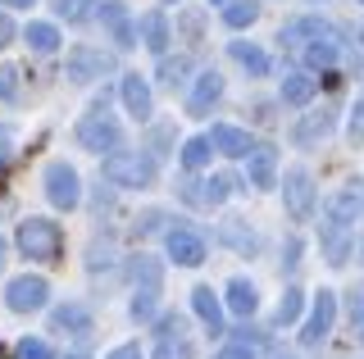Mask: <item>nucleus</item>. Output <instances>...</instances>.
Instances as JSON below:
<instances>
[{
    "label": "nucleus",
    "mask_w": 364,
    "mask_h": 359,
    "mask_svg": "<svg viewBox=\"0 0 364 359\" xmlns=\"http://www.w3.org/2000/svg\"><path fill=\"white\" fill-rule=\"evenodd\" d=\"M77 141L87 145V150H105V155H114L119 150V141H123V132H119V123H114V114L105 105H91L82 118H77Z\"/></svg>",
    "instance_id": "1"
},
{
    "label": "nucleus",
    "mask_w": 364,
    "mask_h": 359,
    "mask_svg": "<svg viewBox=\"0 0 364 359\" xmlns=\"http://www.w3.org/2000/svg\"><path fill=\"white\" fill-rule=\"evenodd\" d=\"M60 223H50V219H28L18 228V250L28 255V260H41V264H55L60 260Z\"/></svg>",
    "instance_id": "2"
},
{
    "label": "nucleus",
    "mask_w": 364,
    "mask_h": 359,
    "mask_svg": "<svg viewBox=\"0 0 364 359\" xmlns=\"http://www.w3.org/2000/svg\"><path fill=\"white\" fill-rule=\"evenodd\" d=\"M105 177L114 187H151L155 182V164L136 150H114L105 155Z\"/></svg>",
    "instance_id": "3"
},
{
    "label": "nucleus",
    "mask_w": 364,
    "mask_h": 359,
    "mask_svg": "<svg viewBox=\"0 0 364 359\" xmlns=\"http://www.w3.org/2000/svg\"><path fill=\"white\" fill-rule=\"evenodd\" d=\"M46 196H50L55 209H73L82 192H77V168L64 164V160H50L46 164Z\"/></svg>",
    "instance_id": "4"
},
{
    "label": "nucleus",
    "mask_w": 364,
    "mask_h": 359,
    "mask_svg": "<svg viewBox=\"0 0 364 359\" xmlns=\"http://www.w3.org/2000/svg\"><path fill=\"white\" fill-rule=\"evenodd\" d=\"M46 296H50V287H46V277H14V282L5 287V305L14 314H32L46 305Z\"/></svg>",
    "instance_id": "5"
},
{
    "label": "nucleus",
    "mask_w": 364,
    "mask_h": 359,
    "mask_svg": "<svg viewBox=\"0 0 364 359\" xmlns=\"http://www.w3.org/2000/svg\"><path fill=\"white\" fill-rule=\"evenodd\" d=\"M333 319H337V296H333V291H318V296H314V309H310V323H305V332H301V341L305 346H318L328 332H333Z\"/></svg>",
    "instance_id": "6"
},
{
    "label": "nucleus",
    "mask_w": 364,
    "mask_h": 359,
    "mask_svg": "<svg viewBox=\"0 0 364 359\" xmlns=\"http://www.w3.org/2000/svg\"><path fill=\"white\" fill-rule=\"evenodd\" d=\"M164 250H168V260L182 264V268H196L205 264V241L196 237V232H187V228H173L164 237Z\"/></svg>",
    "instance_id": "7"
},
{
    "label": "nucleus",
    "mask_w": 364,
    "mask_h": 359,
    "mask_svg": "<svg viewBox=\"0 0 364 359\" xmlns=\"http://www.w3.org/2000/svg\"><path fill=\"white\" fill-rule=\"evenodd\" d=\"M109 69H114V60L100 55V50H91V46H73V50H68V77H73V82H91V77H100Z\"/></svg>",
    "instance_id": "8"
},
{
    "label": "nucleus",
    "mask_w": 364,
    "mask_h": 359,
    "mask_svg": "<svg viewBox=\"0 0 364 359\" xmlns=\"http://www.w3.org/2000/svg\"><path fill=\"white\" fill-rule=\"evenodd\" d=\"M282 196H287V209L291 219H310L314 214V187H310V173H287V182H282Z\"/></svg>",
    "instance_id": "9"
},
{
    "label": "nucleus",
    "mask_w": 364,
    "mask_h": 359,
    "mask_svg": "<svg viewBox=\"0 0 364 359\" xmlns=\"http://www.w3.org/2000/svg\"><path fill=\"white\" fill-rule=\"evenodd\" d=\"M364 209V196L355 192V182L337 187L333 196H328V223H341V228H350L355 223V214Z\"/></svg>",
    "instance_id": "10"
},
{
    "label": "nucleus",
    "mask_w": 364,
    "mask_h": 359,
    "mask_svg": "<svg viewBox=\"0 0 364 359\" xmlns=\"http://www.w3.org/2000/svg\"><path fill=\"white\" fill-rule=\"evenodd\" d=\"M246 177L269 192V187L278 182V150H273V145H255V150L246 155Z\"/></svg>",
    "instance_id": "11"
},
{
    "label": "nucleus",
    "mask_w": 364,
    "mask_h": 359,
    "mask_svg": "<svg viewBox=\"0 0 364 359\" xmlns=\"http://www.w3.org/2000/svg\"><path fill=\"white\" fill-rule=\"evenodd\" d=\"M100 23L109 28L114 46H123V50H128L132 41H136V32H132V23H128V9H123L119 0H100Z\"/></svg>",
    "instance_id": "12"
},
{
    "label": "nucleus",
    "mask_w": 364,
    "mask_h": 359,
    "mask_svg": "<svg viewBox=\"0 0 364 359\" xmlns=\"http://www.w3.org/2000/svg\"><path fill=\"white\" fill-rule=\"evenodd\" d=\"M210 141H214V150H223V155H232V160H246L250 150H255V141L246 137L242 128H232V123H214V132H210Z\"/></svg>",
    "instance_id": "13"
},
{
    "label": "nucleus",
    "mask_w": 364,
    "mask_h": 359,
    "mask_svg": "<svg viewBox=\"0 0 364 359\" xmlns=\"http://www.w3.org/2000/svg\"><path fill=\"white\" fill-rule=\"evenodd\" d=\"M123 105H128V114H136V118H151V87H146V77L123 73Z\"/></svg>",
    "instance_id": "14"
},
{
    "label": "nucleus",
    "mask_w": 364,
    "mask_h": 359,
    "mask_svg": "<svg viewBox=\"0 0 364 359\" xmlns=\"http://www.w3.org/2000/svg\"><path fill=\"white\" fill-rule=\"evenodd\" d=\"M223 96V77L219 73H200V82H196V92H191V100H187V114H205V109L214 105V100Z\"/></svg>",
    "instance_id": "15"
},
{
    "label": "nucleus",
    "mask_w": 364,
    "mask_h": 359,
    "mask_svg": "<svg viewBox=\"0 0 364 359\" xmlns=\"http://www.w3.org/2000/svg\"><path fill=\"white\" fill-rule=\"evenodd\" d=\"M318 92V82L310 73H287L282 77V105H310Z\"/></svg>",
    "instance_id": "16"
},
{
    "label": "nucleus",
    "mask_w": 364,
    "mask_h": 359,
    "mask_svg": "<svg viewBox=\"0 0 364 359\" xmlns=\"http://www.w3.org/2000/svg\"><path fill=\"white\" fill-rule=\"evenodd\" d=\"M50 323H55V332H73V336L91 332V314L82 305H60V309L50 314Z\"/></svg>",
    "instance_id": "17"
},
{
    "label": "nucleus",
    "mask_w": 364,
    "mask_h": 359,
    "mask_svg": "<svg viewBox=\"0 0 364 359\" xmlns=\"http://www.w3.org/2000/svg\"><path fill=\"white\" fill-rule=\"evenodd\" d=\"M255 305H259L255 287H250L246 277H232V282H228V309L242 314V319H250V314H255Z\"/></svg>",
    "instance_id": "18"
},
{
    "label": "nucleus",
    "mask_w": 364,
    "mask_h": 359,
    "mask_svg": "<svg viewBox=\"0 0 364 359\" xmlns=\"http://www.w3.org/2000/svg\"><path fill=\"white\" fill-rule=\"evenodd\" d=\"M191 305H196V314L210 323V332H223V309H219V296H214L210 287H196V291H191Z\"/></svg>",
    "instance_id": "19"
},
{
    "label": "nucleus",
    "mask_w": 364,
    "mask_h": 359,
    "mask_svg": "<svg viewBox=\"0 0 364 359\" xmlns=\"http://www.w3.org/2000/svg\"><path fill=\"white\" fill-rule=\"evenodd\" d=\"M232 60L242 64V69H250L255 77H264V73H269V55L259 50V46H250V41H232Z\"/></svg>",
    "instance_id": "20"
},
{
    "label": "nucleus",
    "mask_w": 364,
    "mask_h": 359,
    "mask_svg": "<svg viewBox=\"0 0 364 359\" xmlns=\"http://www.w3.org/2000/svg\"><path fill=\"white\" fill-rule=\"evenodd\" d=\"M323 250H328V264H346V228L341 223H323Z\"/></svg>",
    "instance_id": "21"
},
{
    "label": "nucleus",
    "mask_w": 364,
    "mask_h": 359,
    "mask_svg": "<svg viewBox=\"0 0 364 359\" xmlns=\"http://www.w3.org/2000/svg\"><path fill=\"white\" fill-rule=\"evenodd\" d=\"M23 37H28V46L37 50V55H50L55 46H60V32H55L50 23H28V32H23Z\"/></svg>",
    "instance_id": "22"
},
{
    "label": "nucleus",
    "mask_w": 364,
    "mask_h": 359,
    "mask_svg": "<svg viewBox=\"0 0 364 359\" xmlns=\"http://www.w3.org/2000/svg\"><path fill=\"white\" fill-rule=\"evenodd\" d=\"M141 32H146V46H151L155 55H164V46H168V23H164V14H146V18H141Z\"/></svg>",
    "instance_id": "23"
},
{
    "label": "nucleus",
    "mask_w": 364,
    "mask_h": 359,
    "mask_svg": "<svg viewBox=\"0 0 364 359\" xmlns=\"http://www.w3.org/2000/svg\"><path fill=\"white\" fill-rule=\"evenodd\" d=\"M155 359H191V341L182 332H164L155 346Z\"/></svg>",
    "instance_id": "24"
},
{
    "label": "nucleus",
    "mask_w": 364,
    "mask_h": 359,
    "mask_svg": "<svg viewBox=\"0 0 364 359\" xmlns=\"http://www.w3.org/2000/svg\"><path fill=\"white\" fill-rule=\"evenodd\" d=\"M232 187H237V182H232L228 173H214L210 182H205V192H200L196 200H200V205H223V200L232 196Z\"/></svg>",
    "instance_id": "25"
},
{
    "label": "nucleus",
    "mask_w": 364,
    "mask_h": 359,
    "mask_svg": "<svg viewBox=\"0 0 364 359\" xmlns=\"http://www.w3.org/2000/svg\"><path fill=\"white\" fill-rule=\"evenodd\" d=\"M155 309H159V291H155V287H141V291L132 296V323H151Z\"/></svg>",
    "instance_id": "26"
},
{
    "label": "nucleus",
    "mask_w": 364,
    "mask_h": 359,
    "mask_svg": "<svg viewBox=\"0 0 364 359\" xmlns=\"http://www.w3.org/2000/svg\"><path fill=\"white\" fill-rule=\"evenodd\" d=\"M210 155H214V141L210 137H191L187 145H182V164H187V168H205V164H210Z\"/></svg>",
    "instance_id": "27"
},
{
    "label": "nucleus",
    "mask_w": 364,
    "mask_h": 359,
    "mask_svg": "<svg viewBox=\"0 0 364 359\" xmlns=\"http://www.w3.org/2000/svg\"><path fill=\"white\" fill-rule=\"evenodd\" d=\"M301 305H305V291H282V300H278V314H273V323L278 328H287V323H296V314H301Z\"/></svg>",
    "instance_id": "28"
},
{
    "label": "nucleus",
    "mask_w": 364,
    "mask_h": 359,
    "mask_svg": "<svg viewBox=\"0 0 364 359\" xmlns=\"http://www.w3.org/2000/svg\"><path fill=\"white\" fill-rule=\"evenodd\" d=\"M328 123H333V114H328V109L310 114V118L301 123V128H296V145H310L314 137H323V132H328Z\"/></svg>",
    "instance_id": "29"
},
{
    "label": "nucleus",
    "mask_w": 364,
    "mask_h": 359,
    "mask_svg": "<svg viewBox=\"0 0 364 359\" xmlns=\"http://www.w3.org/2000/svg\"><path fill=\"white\" fill-rule=\"evenodd\" d=\"M91 5H100V0H55V14L68 18V23H82L91 14Z\"/></svg>",
    "instance_id": "30"
},
{
    "label": "nucleus",
    "mask_w": 364,
    "mask_h": 359,
    "mask_svg": "<svg viewBox=\"0 0 364 359\" xmlns=\"http://www.w3.org/2000/svg\"><path fill=\"white\" fill-rule=\"evenodd\" d=\"M333 60H337V46H333V41H318L314 37V46H305V64H314V69H328Z\"/></svg>",
    "instance_id": "31"
},
{
    "label": "nucleus",
    "mask_w": 364,
    "mask_h": 359,
    "mask_svg": "<svg viewBox=\"0 0 364 359\" xmlns=\"http://www.w3.org/2000/svg\"><path fill=\"white\" fill-rule=\"evenodd\" d=\"M223 18H228V28H250L259 18V5H228Z\"/></svg>",
    "instance_id": "32"
},
{
    "label": "nucleus",
    "mask_w": 364,
    "mask_h": 359,
    "mask_svg": "<svg viewBox=\"0 0 364 359\" xmlns=\"http://www.w3.org/2000/svg\"><path fill=\"white\" fill-rule=\"evenodd\" d=\"M136 277H141V287H155V291H159V277H164V268H159L151 255H136Z\"/></svg>",
    "instance_id": "33"
},
{
    "label": "nucleus",
    "mask_w": 364,
    "mask_h": 359,
    "mask_svg": "<svg viewBox=\"0 0 364 359\" xmlns=\"http://www.w3.org/2000/svg\"><path fill=\"white\" fill-rule=\"evenodd\" d=\"M187 69H191V60H182V55H178V60H164V64H159V77H164V87H178Z\"/></svg>",
    "instance_id": "34"
},
{
    "label": "nucleus",
    "mask_w": 364,
    "mask_h": 359,
    "mask_svg": "<svg viewBox=\"0 0 364 359\" xmlns=\"http://www.w3.org/2000/svg\"><path fill=\"white\" fill-rule=\"evenodd\" d=\"M18 359H55V350L46 341H37V336H28V341H18V350H14Z\"/></svg>",
    "instance_id": "35"
},
{
    "label": "nucleus",
    "mask_w": 364,
    "mask_h": 359,
    "mask_svg": "<svg viewBox=\"0 0 364 359\" xmlns=\"http://www.w3.org/2000/svg\"><path fill=\"white\" fill-rule=\"evenodd\" d=\"M223 237H228V245H232V250H246V255H255V237H250V232H242V228H232V223H228L223 228Z\"/></svg>",
    "instance_id": "36"
},
{
    "label": "nucleus",
    "mask_w": 364,
    "mask_h": 359,
    "mask_svg": "<svg viewBox=\"0 0 364 359\" xmlns=\"http://www.w3.org/2000/svg\"><path fill=\"white\" fill-rule=\"evenodd\" d=\"M346 137H350V145H360V141H364V92L355 96V109H350V128H346Z\"/></svg>",
    "instance_id": "37"
},
{
    "label": "nucleus",
    "mask_w": 364,
    "mask_h": 359,
    "mask_svg": "<svg viewBox=\"0 0 364 359\" xmlns=\"http://www.w3.org/2000/svg\"><path fill=\"white\" fill-rule=\"evenodd\" d=\"M14 69H9V64H5V69H0V100H14L18 96V82H14Z\"/></svg>",
    "instance_id": "38"
},
{
    "label": "nucleus",
    "mask_w": 364,
    "mask_h": 359,
    "mask_svg": "<svg viewBox=\"0 0 364 359\" xmlns=\"http://www.w3.org/2000/svg\"><path fill=\"white\" fill-rule=\"evenodd\" d=\"M9 155H14V128H9V123H0V164H5Z\"/></svg>",
    "instance_id": "39"
},
{
    "label": "nucleus",
    "mask_w": 364,
    "mask_h": 359,
    "mask_svg": "<svg viewBox=\"0 0 364 359\" xmlns=\"http://www.w3.org/2000/svg\"><path fill=\"white\" fill-rule=\"evenodd\" d=\"M214 359H255V350H250L246 341H237V346H228V350H219Z\"/></svg>",
    "instance_id": "40"
},
{
    "label": "nucleus",
    "mask_w": 364,
    "mask_h": 359,
    "mask_svg": "<svg viewBox=\"0 0 364 359\" xmlns=\"http://www.w3.org/2000/svg\"><path fill=\"white\" fill-rule=\"evenodd\" d=\"M109 359H141V350H136V346H114Z\"/></svg>",
    "instance_id": "41"
},
{
    "label": "nucleus",
    "mask_w": 364,
    "mask_h": 359,
    "mask_svg": "<svg viewBox=\"0 0 364 359\" xmlns=\"http://www.w3.org/2000/svg\"><path fill=\"white\" fill-rule=\"evenodd\" d=\"M9 37H14V23H9V18H5V14H0V46H5V41H9Z\"/></svg>",
    "instance_id": "42"
},
{
    "label": "nucleus",
    "mask_w": 364,
    "mask_h": 359,
    "mask_svg": "<svg viewBox=\"0 0 364 359\" xmlns=\"http://www.w3.org/2000/svg\"><path fill=\"white\" fill-rule=\"evenodd\" d=\"M0 5H32V0H0Z\"/></svg>",
    "instance_id": "43"
},
{
    "label": "nucleus",
    "mask_w": 364,
    "mask_h": 359,
    "mask_svg": "<svg viewBox=\"0 0 364 359\" xmlns=\"http://www.w3.org/2000/svg\"><path fill=\"white\" fill-rule=\"evenodd\" d=\"M205 5H232V0H205Z\"/></svg>",
    "instance_id": "44"
},
{
    "label": "nucleus",
    "mask_w": 364,
    "mask_h": 359,
    "mask_svg": "<svg viewBox=\"0 0 364 359\" xmlns=\"http://www.w3.org/2000/svg\"><path fill=\"white\" fill-rule=\"evenodd\" d=\"M68 359H87V355H68Z\"/></svg>",
    "instance_id": "45"
},
{
    "label": "nucleus",
    "mask_w": 364,
    "mask_h": 359,
    "mask_svg": "<svg viewBox=\"0 0 364 359\" xmlns=\"http://www.w3.org/2000/svg\"><path fill=\"white\" fill-rule=\"evenodd\" d=\"M0 255H5V241H0Z\"/></svg>",
    "instance_id": "46"
},
{
    "label": "nucleus",
    "mask_w": 364,
    "mask_h": 359,
    "mask_svg": "<svg viewBox=\"0 0 364 359\" xmlns=\"http://www.w3.org/2000/svg\"><path fill=\"white\" fill-rule=\"evenodd\" d=\"M360 5H364V0H360Z\"/></svg>",
    "instance_id": "47"
},
{
    "label": "nucleus",
    "mask_w": 364,
    "mask_h": 359,
    "mask_svg": "<svg viewBox=\"0 0 364 359\" xmlns=\"http://www.w3.org/2000/svg\"><path fill=\"white\" fill-rule=\"evenodd\" d=\"M360 336H364V332H360Z\"/></svg>",
    "instance_id": "48"
}]
</instances>
